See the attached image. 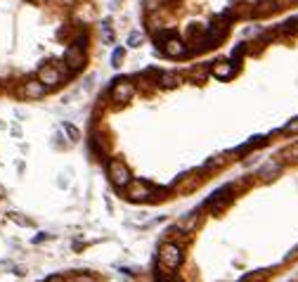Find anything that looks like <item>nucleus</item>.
Here are the masks:
<instances>
[{
	"label": "nucleus",
	"instance_id": "20e7f679",
	"mask_svg": "<svg viewBox=\"0 0 298 282\" xmlns=\"http://www.w3.org/2000/svg\"><path fill=\"white\" fill-rule=\"evenodd\" d=\"M132 92H135L132 83L125 81V78H121V81H118L114 88H111V98H114L118 105H123V102H128V100L132 98Z\"/></svg>",
	"mask_w": 298,
	"mask_h": 282
},
{
	"label": "nucleus",
	"instance_id": "b1692460",
	"mask_svg": "<svg viewBox=\"0 0 298 282\" xmlns=\"http://www.w3.org/2000/svg\"><path fill=\"white\" fill-rule=\"evenodd\" d=\"M168 282H180V280H168Z\"/></svg>",
	"mask_w": 298,
	"mask_h": 282
},
{
	"label": "nucleus",
	"instance_id": "f257e3e1",
	"mask_svg": "<svg viewBox=\"0 0 298 282\" xmlns=\"http://www.w3.org/2000/svg\"><path fill=\"white\" fill-rule=\"evenodd\" d=\"M159 263H164L166 268L175 270L182 263V249L175 242H166L164 247L159 249Z\"/></svg>",
	"mask_w": 298,
	"mask_h": 282
},
{
	"label": "nucleus",
	"instance_id": "6e6552de",
	"mask_svg": "<svg viewBox=\"0 0 298 282\" xmlns=\"http://www.w3.org/2000/svg\"><path fill=\"white\" fill-rule=\"evenodd\" d=\"M149 195H152V187H149L147 182H142V180L130 182L128 197H130L132 202H144V199H149Z\"/></svg>",
	"mask_w": 298,
	"mask_h": 282
},
{
	"label": "nucleus",
	"instance_id": "5701e85b",
	"mask_svg": "<svg viewBox=\"0 0 298 282\" xmlns=\"http://www.w3.org/2000/svg\"><path fill=\"white\" fill-rule=\"evenodd\" d=\"M48 282H62V280H59V277H50Z\"/></svg>",
	"mask_w": 298,
	"mask_h": 282
},
{
	"label": "nucleus",
	"instance_id": "7ed1b4c3",
	"mask_svg": "<svg viewBox=\"0 0 298 282\" xmlns=\"http://www.w3.org/2000/svg\"><path fill=\"white\" fill-rule=\"evenodd\" d=\"M64 62H66V66H69V69H74V71H76V69H81V66L85 64V48L78 45V43L71 45V48L66 50Z\"/></svg>",
	"mask_w": 298,
	"mask_h": 282
},
{
	"label": "nucleus",
	"instance_id": "412c9836",
	"mask_svg": "<svg viewBox=\"0 0 298 282\" xmlns=\"http://www.w3.org/2000/svg\"><path fill=\"white\" fill-rule=\"evenodd\" d=\"M286 157H291V159H298V145H293L291 149H286Z\"/></svg>",
	"mask_w": 298,
	"mask_h": 282
},
{
	"label": "nucleus",
	"instance_id": "393cba45",
	"mask_svg": "<svg viewBox=\"0 0 298 282\" xmlns=\"http://www.w3.org/2000/svg\"><path fill=\"white\" fill-rule=\"evenodd\" d=\"M36 3H45V0H36Z\"/></svg>",
	"mask_w": 298,
	"mask_h": 282
},
{
	"label": "nucleus",
	"instance_id": "9d476101",
	"mask_svg": "<svg viewBox=\"0 0 298 282\" xmlns=\"http://www.w3.org/2000/svg\"><path fill=\"white\" fill-rule=\"evenodd\" d=\"M164 50H166L168 57H182V55L187 52V45H185L180 38H168L166 45H164Z\"/></svg>",
	"mask_w": 298,
	"mask_h": 282
},
{
	"label": "nucleus",
	"instance_id": "4468645a",
	"mask_svg": "<svg viewBox=\"0 0 298 282\" xmlns=\"http://www.w3.org/2000/svg\"><path fill=\"white\" fill-rule=\"evenodd\" d=\"M102 43H107V45L114 43V31L109 29V22H104V26H102Z\"/></svg>",
	"mask_w": 298,
	"mask_h": 282
},
{
	"label": "nucleus",
	"instance_id": "2eb2a0df",
	"mask_svg": "<svg viewBox=\"0 0 298 282\" xmlns=\"http://www.w3.org/2000/svg\"><path fill=\"white\" fill-rule=\"evenodd\" d=\"M263 280H265V273H263V270H256V273L244 275L239 282H263Z\"/></svg>",
	"mask_w": 298,
	"mask_h": 282
},
{
	"label": "nucleus",
	"instance_id": "4be33fe9",
	"mask_svg": "<svg viewBox=\"0 0 298 282\" xmlns=\"http://www.w3.org/2000/svg\"><path fill=\"white\" fill-rule=\"evenodd\" d=\"M164 3H168V5H178L180 0H164Z\"/></svg>",
	"mask_w": 298,
	"mask_h": 282
},
{
	"label": "nucleus",
	"instance_id": "9b49d317",
	"mask_svg": "<svg viewBox=\"0 0 298 282\" xmlns=\"http://www.w3.org/2000/svg\"><path fill=\"white\" fill-rule=\"evenodd\" d=\"M279 8V0H260L253 10V15L256 17H265V15H272L274 10Z\"/></svg>",
	"mask_w": 298,
	"mask_h": 282
},
{
	"label": "nucleus",
	"instance_id": "f03ea898",
	"mask_svg": "<svg viewBox=\"0 0 298 282\" xmlns=\"http://www.w3.org/2000/svg\"><path fill=\"white\" fill-rule=\"evenodd\" d=\"M109 180L114 182L116 187H128L130 185V168L121 159L109 161Z\"/></svg>",
	"mask_w": 298,
	"mask_h": 282
},
{
	"label": "nucleus",
	"instance_id": "a211bd4d",
	"mask_svg": "<svg viewBox=\"0 0 298 282\" xmlns=\"http://www.w3.org/2000/svg\"><path fill=\"white\" fill-rule=\"evenodd\" d=\"M128 43H130L132 48H137V45H140V33H132V36H128Z\"/></svg>",
	"mask_w": 298,
	"mask_h": 282
},
{
	"label": "nucleus",
	"instance_id": "a878e982",
	"mask_svg": "<svg viewBox=\"0 0 298 282\" xmlns=\"http://www.w3.org/2000/svg\"><path fill=\"white\" fill-rule=\"evenodd\" d=\"M62 3H71V0H62Z\"/></svg>",
	"mask_w": 298,
	"mask_h": 282
},
{
	"label": "nucleus",
	"instance_id": "dca6fc26",
	"mask_svg": "<svg viewBox=\"0 0 298 282\" xmlns=\"http://www.w3.org/2000/svg\"><path fill=\"white\" fill-rule=\"evenodd\" d=\"M121 59H123V48H116L114 50V57H111V64L118 66V64H121Z\"/></svg>",
	"mask_w": 298,
	"mask_h": 282
},
{
	"label": "nucleus",
	"instance_id": "0eeeda50",
	"mask_svg": "<svg viewBox=\"0 0 298 282\" xmlns=\"http://www.w3.org/2000/svg\"><path fill=\"white\" fill-rule=\"evenodd\" d=\"M45 90H48V85L43 81H26L24 83V88H22V95L29 100H38L45 95Z\"/></svg>",
	"mask_w": 298,
	"mask_h": 282
},
{
	"label": "nucleus",
	"instance_id": "aec40b11",
	"mask_svg": "<svg viewBox=\"0 0 298 282\" xmlns=\"http://www.w3.org/2000/svg\"><path fill=\"white\" fill-rule=\"evenodd\" d=\"M74 282H97V280H95L92 275H78V277H76Z\"/></svg>",
	"mask_w": 298,
	"mask_h": 282
},
{
	"label": "nucleus",
	"instance_id": "f3484780",
	"mask_svg": "<svg viewBox=\"0 0 298 282\" xmlns=\"http://www.w3.org/2000/svg\"><path fill=\"white\" fill-rule=\"evenodd\" d=\"M284 131H286V133H298V116L293 119V121H289V124H286V128H284Z\"/></svg>",
	"mask_w": 298,
	"mask_h": 282
},
{
	"label": "nucleus",
	"instance_id": "423d86ee",
	"mask_svg": "<svg viewBox=\"0 0 298 282\" xmlns=\"http://www.w3.org/2000/svg\"><path fill=\"white\" fill-rule=\"evenodd\" d=\"M234 71H237V66L232 64V62H227V59H218V62H213V66H211V74L215 76V78H230V76H234Z\"/></svg>",
	"mask_w": 298,
	"mask_h": 282
},
{
	"label": "nucleus",
	"instance_id": "1a4fd4ad",
	"mask_svg": "<svg viewBox=\"0 0 298 282\" xmlns=\"http://www.w3.org/2000/svg\"><path fill=\"white\" fill-rule=\"evenodd\" d=\"M59 78H62V76H59V71L55 69V64L43 66L41 71H38V81H43L48 88H55V85L59 83Z\"/></svg>",
	"mask_w": 298,
	"mask_h": 282
},
{
	"label": "nucleus",
	"instance_id": "ddd939ff",
	"mask_svg": "<svg viewBox=\"0 0 298 282\" xmlns=\"http://www.w3.org/2000/svg\"><path fill=\"white\" fill-rule=\"evenodd\" d=\"M180 83V76L175 74H161V85H166V88H175Z\"/></svg>",
	"mask_w": 298,
	"mask_h": 282
},
{
	"label": "nucleus",
	"instance_id": "f8f14e48",
	"mask_svg": "<svg viewBox=\"0 0 298 282\" xmlns=\"http://www.w3.org/2000/svg\"><path fill=\"white\" fill-rule=\"evenodd\" d=\"M279 171V164L277 161H270L267 166H263L260 168V178H265V180H270V178H274V173Z\"/></svg>",
	"mask_w": 298,
	"mask_h": 282
},
{
	"label": "nucleus",
	"instance_id": "6ab92c4d",
	"mask_svg": "<svg viewBox=\"0 0 298 282\" xmlns=\"http://www.w3.org/2000/svg\"><path fill=\"white\" fill-rule=\"evenodd\" d=\"M64 128H66V133H69V135H71V140H76V138H78V131H76L74 126H69V124H64Z\"/></svg>",
	"mask_w": 298,
	"mask_h": 282
},
{
	"label": "nucleus",
	"instance_id": "39448f33",
	"mask_svg": "<svg viewBox=\"0 0 298 282\" xmlns=\"http://www.w3.org/2000/svg\"><path fill=\"white\" fill-rule=\"evenodd\" d=\"M232 199V187H223V190H218L213 197L206 202L208 209H213V211H220V209L227 207V202Z\"/></svg>",
	"mask_w": 298,
	"mask_h": 282
}]
</instances>
